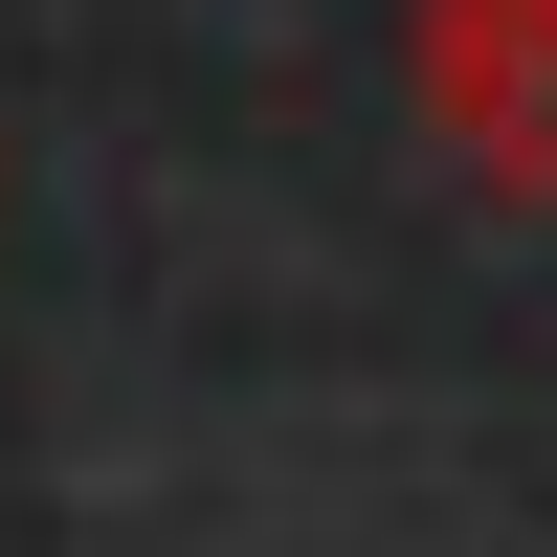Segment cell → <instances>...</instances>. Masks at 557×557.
I'll return each mask as SVG.
<instances>
[{
  "mask_svg": "<svg viewBox=\"0 0 557 557\" xmlns=\"http://www.w3.org/2000/svg\"><path fill=\"white\" fill-rule=\"evenodd\" d=\"M401 67H424L446 157H491L513 201H557V0H424Z\"/></svg>",
  "mask_w": 557,
  "mask_h": 557,
  "instance_id": "1",
  "label": "cell"
}]
</instances>
